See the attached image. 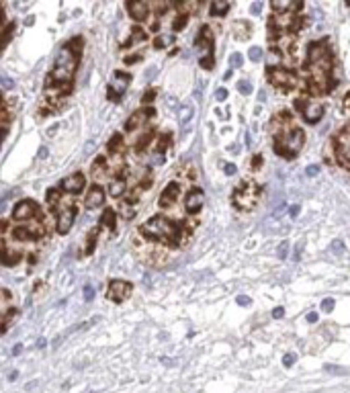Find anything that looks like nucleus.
<instances>
[{
	"label": "nucleus",
	"mask_w": 350,
	"mask_h": 393,
	"mask_svg": "<svg viewBox=\"0 0 350 393\" xmlns=\"http://www.w3.org/2000/svg\"><path fill=\"white\" fill-rule=\"evenodd\" d=\"M139 231L149 238V240H156V242H162V244H172L177 246L181 242V227L177 223H172L168 217L164 215H156L152 219H147Z\"/></svg>",
	"instance_id": "f257e3e1"
},
{
	"label": "nucleus",
	"mask_w": 350,
	"mask_h": 393,
	"mask_svg": "<svg viewBox=\"0 0 350 393\" xmlns=\"http://www.w3.org/2000/svg\"><path fill=\"white\" fill-rule=\"evenodd\" d=\"M76 64H78V56L72 51L70 45H64L62 51H60L58 58H56V64H54L49 76H47V88H49V86H58V84L68 88V84H70L72 78H74Z\"/></svg>",
	"instance_id": "f03ea898"
},
{
	"label": "nucleus",
	"mask_w": 350,
	"mask_h": 393,
	"mask_svg": "<svg viewBox=\"0 0 350 393\" xmlns=\"http://www.w3.org/2000/svg\"><path fill=\"white\" fill-rule=\"evenodd\" d=\"M303 142H305V134L301 127H291L287 131H283L281 138L277 140V154L285 156V158H293L297 156V152L303 148Z\"/></svg>",
	"instance_id": "7ed1b4c3"
},
{
	"label": "nucleus",
	"mask_w": 350,
	"mask_h": 393,
	"mask_svg": "<svg viewBox=\"0 0 350 393\" xmlns=\"http://www.w3.org/2000/svg\"><path fill=\"white\" fill-rule=\"evenodd\" d=\"M260 197V187L254 180H244L236 191H234V205L242 211L252 209Z\"/></svg>",
	"instance_id": "20e7f679"
},
{
	"label": "nucleus",
	"mask_w": 350,
	"mask_h": 393,
	"mask_svg": "<svg viewBox=\"0 0 350 393\" xmlns=\"http://www.w3.org/2000/svg\"><path fill=\"white\" fill-rule=\"evenodd\" d=\"M295 107L301 111V115H303V119H305L307 123H317V121L321 119V115H323V107H321L319 102L311 100V98H307V100H297Z\"/></svg>",
	"instance_id": "39448f33"
},
{
	"label": "nucleus",
	"mask_w": 350,
	"mask_h": 393,
	"mask_svg": "<svg viewBox=\"0 0 350 393\" xmlns=\"http://www.w3.org/2000/svg\"><path fill=\"white\" fill-rule=\"evenodd\" d=\"M129 82H131V76H129V74H125V72H115V74H113L111 88H109V100L119 102L121 96H123V92L127 90Z\"/></svg>",
	"instance_id": "423d86ee"
},
{
	"label": "nucleus",
	"mask_w": 350,
	"mask_h": 393,
	"mask_svg": "<svg viewBox=\"0 0 350 393\" xmlns=\"http://www.w3.org/2000/svg\"><path fill=\"white\" fill-rule=\"evenodd\" d=\"M131 295V285L127 281H111L109 285V291H107V297L115 303H121L125 301L127 297Z\"/></svg>",
	"instance_id": "0eeeda50"
},
{
	"label": "nucleus",
	"mask_w": 350,
	"mask_h": 393,
	"mask_svg": "<svg viewBox=\"0 0 350 393\" xmlns=\"http://www.w3.org/2000/svg\"><path fill=\"white\" fill-rule=\"evenodd\" d=\"M268 76H270V82H272L274 86H279V88H293V86H297V78H295L291 72H287V70L270 68Z\"/></svg>",
	"instance_id": "6e6552de"
},
{
	"label": "nucleus",
	"mask_w": 350,
	"mask_h": 393,
	"mask_svg": "<svg viewBox=\"0 0 350 393\" xmlns=\"http://www.w3.org/2000/svg\"><path fill=\"white\" fill-rule=\"evenodd\" d=\"M179 197H181V185H179V182H170V185L162 191V195H160V199H158V205L164 207V209H168V207H172L174 203H177Z\"/></svg>",
	"instance_id": "1a4fd4ad"
},
{
	"label": "nucleus",
	"mask_w": 350,
	"mask_h": 393,
	"mask_svg": "<svg viewBox=\"0 0 350 393\" xmlns=\"http://www.w3.org/2000/svg\"><path fill=\"white\" fill-rule=\"evenodd\" d=\"M39 213V207L35 201H21L15 209H13V217L17 221H25V219H31L33 215Z\"/></svg>",
	"instance_id": "9d476101"
},
{
	"label": "nucleus",
	"mask_w": 350,
	"mask_h": 393,
	"mask_svg": "<svg viewBox=\"0 0 350 393\" xmlns=\"http://www.w3.org/2000/svg\"><path fill=\"white\" fill-rule=\"evenodd\" d=\"M336 156H338V162H342V166L350 168V131H344V134L338 138Z\"/></svg>",
	"instance_id": "9b49d317"
},
{
	"label": "nucleus",
	"mask_w": 350,
	"mask_h": 393,
	"mask_svg": "<svg viewBox=\"0 0 350 393\" xmlns=\"http://www.w3.org/2000/svg\"><path fill=\"white\" fill-rule=\"evenodd\" d=\"M84 185H86V178H84L82 172H76V174L62 180V189L68 191V193H80L84 189Z\"/></svg>",
	"instance_id": "f8f14e48"
},
{
	"label": "nucleus",
	"mask_w": 350,
	"mask_h": 393,
	"mask_svg": "<svg viewBox=\"0 0 350 393\" xmlns=\"http://www.w3.org/2000/svg\"><path fill=\"white\" fill-rule=\"evenodd\" d=\"M195 45L201 54H209L211 56V49H213V37H211V31L209 27H203L201 29V35L195 39Z\"/></svg>",
	"instance_id": "ddd939ff"
},
{
	"label": "nucleus",
	"mask_w": 350,
	"mask_h": 393,
	"mask_svg": "<svg viewBox=\"0 0 350 393\" xmlns=\"http://www.w3.org/2000/svg\"><path fill=\"white\" fill-rule=\"evenodd\" d=\"M328 58V43L326 41H317V43H311L309 45V51H307V62L309 64H315L319 60Z\"/></svg>",
	"instance_id": "4468645a"
},
{
	"label": "nucleus",
	"mask_w": 350,
	"mask_h": 393,
	"mask_svg": "<svg viewBox=\"0 0 350 393\" xmlns=\"http://www.w3.org/2000/svg\"><path fill=\"white\" fill-rule=\"evenodd\" d=\"M154 115H156V111H154L152 107H147L145 111H137V113L131 115V119L125 123V129H127V131H135L145 119H149V117H154Z\"/></svg>",
	"instance_id": "2eb2a0df"
},
{
	"label": "nucleus",
	"mask_w": 350,
	"mask_h": 393,
	"mask_svg": "<svg viewBox=\"0 0 350 393\" xmlns=\"http://www.w3.org/2000/svg\"><path fill=\"white\" fill-rule=\"evenodd\" d=\"M105 203V191L96 185V187H92L90 191H88V195H86V199H84V205H86V209H96V207H101Z\"/></svg>",
	"instance_id": "dca6fc26"
},
{
	"label": "nucleus",
	"mask_w": 350,
	"mask_h": 393,
	"mask_svg": "<svg viewBox=\"0 0 350 393\" xmlns=\"http://www.w3.org/2000/svg\"><path fill=\"white\" fill-rule=\"evenodd\" d=\"M74 217H76V213H74V209H62L60 211V215H58V231L60 233H68L70 231V227H72V223H74Z\"/></svg>",
	"instance_id": "f3484780"
},
{
	"label": "nucleus",
	"mask_w": 350,
	"mask_h": 393,
	"mask_svg": "<svg viewBox=\"0 0 350 393\" xmlns=\"http://www.w3.org/2000/svg\"><path fill=\"white\" fill-rule=\"evenodd\" d=\"M39 235H43V225H25V227H17L15 229V238H19V240H35V238H39Z\"/></svg>",
	"instance_id": "a211bd4d"
},
{
	"label": "nucleus",
	"mask_w": 350,
	"mask_h": 393,
	"mask_svg": "<svg viewBox=\"0 0 350 393\" xmlns=\"http://www.w3.org/2000/svg\"><path fill=\"white\" fill-rule=\"evenodd\" d=\"M185 207L189 213H197L201 207H203V193L197 189V191H191L189 197L185 199Z\"/></svg>",
	"instance_id": "6ab92c4d"
},
{
	"label": "nucleus",
	"mask_w": 350,
	"mask_h": 393,
	"mask_svg": "<svg viewBox=\"0 0 350 393\" xmlns=\"http://www.w3.org/2000/svg\"><path fill=\"white\" fill-rule=\"evenodd\" d=\"M127 11L131 13V17L135 21H143L147 15H149V5L147 3H129L127 5Z\"/></svg>",
	"instance_id": "aec40b11"
},
{
	"label": "nucleus",
	"mask_w": 350,
	"mask_h": 393,
	"mask_svg": "<svg viewBox=\"0 0 350 393\" xmlns=\"http://www.w3.org/2000/svg\"><path fill=\"white\" fill-rule=\"evenodd\" d=\"M109 154L111 156H117L121 160V154H123V136L121 134H115L111 140H109Z\"/></svg>",
	"instance_id": "412c9836"
},
{
	"label": "nucleus",
	"mask_w": 350,
	"mask_h": 393,
	"mask_svg": "<svg viewBox=\"0 0 350 393\" xmlns=\"http://www.w3.org/2000/svg\"><path fill=\"white\" fill-rule=\"evenodd\" d=\"M107 176V160L103 156H98L92 164V178L94 180H103Z\"/></svg>",
	"instance_id": "4be33fe9"
},
{
	"label": "nucleus",
	"mask_w": 350,
	"mask_h": 393,
	"mask_svg": "<svg viewBox=\"0 0 350 393\" xmlns=\"http://www.w3.org/2000/svg\"><path fill=\"white\" fill-rule=\"evenodd\" d=\"M145 31L143 29H139V27H135V29H131V35H129V39L123 43V47H129V45H135V43H141V41H145Z\"/></svg>",
	"instance_id": "5701e85b"
},
{
	"label": "nucleus",
	"mask_w": 350,
	"mask_h": 393,
	"mask_svg": "<svg viewBox=\"0 0 350 393\" xmlns=\"http://www.w3.org/2000/svg\"><path fill=\"white\" fill-rule=\"evenodd\" d=\"M209 11H211L213 17H223V15L230 11V3H226V0H215Z\"/></svg>",
	"instance_id": "b1692460"
},
{
	"label": "nucleus",
	"mask_w": 350,
	"mask_h": 393,
	"mask_svg": "<svg viewBox=\"0 0 350 393\" xmlns=\"http://www.w3.org/2000/svg\"><path fill=\"white\" fill-rule=\"evenodd\" d=\"M19 258H21V256H19L17 252H11L9 246L3 248V262H5V267H13L15 262H19Z\"/></svg>",
	"instance_id": "393cba45"
},
{
	"label": "nucleus",
	"mask_w": 350,
	"mask_h": 393,
	"mask_svg": "<svg viewBox=\"0 0 350 393\" xmlns=\"http://www.w3.org/2000/svg\"><path fill=\"white\" fill-rule=\"evenodd\" d=\"M193 115H195V109H193V104H185V107L179 111V119H181V125H187V123L193 119Z\"/></svg>",
	"instance_id": "a878e982"
},
{
	"label": "nucleus",
	"mask_w": 350,
	"mask_h": 393,
	"mask_svg": "<svg viewBox=\"0 0 350 393\" xmlns=\"http://www.w3.org/2000/svg\"><path fill=\"white\" fill-rule=\"evenodd\" d=\"M125 189H127V185H125V180H121V178H117V180H113V182L109 185V191H111L113 197H121V195L125 193Z\"/></svg>",
	"instance_id": "bb28decb"
},
{
	"label": "nucleus",
	"mask_w": 350,
	"mask_h": 393,
	"mask_svg": "<svg viewBox=\"0 0 350 393\" xmlns=\"http://www.w3.org/2000/svg\"><path fill=\"white\" fill-rule=\"evenodd\" d=\"M101 223H103V225H107V227H111V229H115V225H117L115 211H113V209H107V211L103 213V217H101Z\"/></svg>",
	"instance_id": "cd10ccee"
},
{
	"label": "nucleus",
	"mask_w": 350,
	"mask_h": 393,
	"mask_svg": "<svg viewBox=\"0 0 350 393\" xmlns=\"http://www.w3.org/2000/svg\"><path fill=\"white\" fill-rule=\"evenodd\" d=\"M289 9H293V5L289 3V0H272V11L274 13H287Z\"/></svg>",
	"instance_id": "c85d7f7f"
},
{
	"label": "nucleus",
	"mask_w": 350,
	"mask_h": 393,
	"mask_svg": "<svg viewBox=\"0 0 350 393\" xmlns=\"http://www.w3.org/2000/svg\"><path fill=\"white\" fill-rule=\"evenodd\" d=\"M187 21H189V15H185V13H179V17L174 19V23H172V29H174V31L183 29V27L187 25Z\"/></svg>",
	"instance_id": "c756f323"
},
{
	"label": "nucleus",
	"mask_w": 350,
	"mask_h": 393,
	"mask_svg": "<svg viewBox=\"0 0 350 393\" xmlns=\"http://www.w3.org/2000/svg\"><path fill=\"white\" fill-rule=\"evenodd\" d=\"M172 41H174V35H160V37L154 41V47L160 49V47H166V45L172 43Z\"/></svg>",
	"instance_id": "7c9ffc66"
},
{
	"label": "nucleus",
	"mask_w": 350,
	"mask_h": 393,
	"mask_svg": "<svg viewBox=\"0 0 350 393\" xmlns=\"http://www.w3.org/2000/svg\"><path fill=\"white\" fill-rule=\"evenodd\" d=\"M96 235H98V229H92L90 235H88V246H86V254H90L96 246Z\"/></svg>",
	"instance_id": "2f4dec72"
},
{
	"label": "nucleus",
	"mask_w": 350,
	"mask_h": 393,
	"mask_svg": "<svg viewBox=\"0 0 350 393\" xmlns=\"http://www.w3.org/2000/svg\"><path fill=\"white\" fill-rule=\"evenodd\" d=\"M248 58H250L252 62H260V60H262V49H260V47H256V45H254V47H250Z\"/></svg>",
	"instance_id": "473e14b6"
},
{
	"label": "nucleus",
	"mask_w": 350,
	"mask_h": 393,
	"mask_svg": "<svg viewBox=\"0 0 350 393\" xmlns=\"http://www.w3.org/2000/svg\"><path fill=\"white\" fill-rule=\"evenodd\" d=\"M238 90H240L242 94H250V92H252V84H250L248 80H240V82H238Z\"/></svg>",
	"instance_id": "72a5a7b5"
},
{
	"label": "nucleus",
	"mask_w": 350,
	"mask_h": 393,
	"mask_svg": "<svg viewBox=\"0 0 350 393\" xmlns=\"http://www.w3.org/2000/svg\"><path fill=\"white\" fill-rule=\"evenodd\" d=\"M242 62H244L242 54H232V56H230V66H234V68H240V66H242Z\"/></svg>",
	"instance_id": "f704fd0d"
},
{
	"label": "nucleus",
	"mask_w": 350,
	"mask_h": 393,
	"mask_svg": "<svg viewBox=\"0 0 350 393\" xmlns=\"http://www.w3.org/2000/svg\"><path fill=\"white\" fill-rule=\"evenodd\" d=\"M287 254H289V242H281V244H279V258L285 260Z\"/></svg>",
	"instance_id": "c9c22d12"
},
{
	"label": "nucleus",
	"mask_w": 350,
	"mask_h": 393,
	"mask_svg": "<svg viewBox=\"0 0 350 393\" xmlns=\"http://www.w3.org/2000/svg\"><path fill=\"white\" fill-rule=\"evenodd\" d=\"M201 66H203L205 70H211V68H213V56H203V58H201Z\"/></svg>",
	"instance_id": "e433bc0d"
},
{
	"label": "nucleus",
	"mask_w": 350,
	"mask_h": 393,
	"mask_svg": "<svg viewBox=\"0 0 350 393\" xmlns=\"http://www.w3.org/2000/svg\"><path fill=\"white\" fill-rule=\"evenodd\" d=\"M330 250H332V252H336V254H340V252L344 250V242H342V240H334V242H332V246H330Z\"/></svg>",
	"instance_id": "4c0bfd02"
},
{
	"label": "nucleus",
	"mask_w": 350,
	"mask_h": 393,
	"mask_svg": "<svg viewBox=\"0 0 350 393\" xmlns=\"http://www.w3.org/2000/svg\"><path fill=\"white\" fill-rule=\"evenodd\" d=\"M334 305H336V303H334V299H330V297H328V299H323V301H321V309H323V311H326V313H330V311H332V309H334Z\"/></svg>",
	"instance_id": "58836bf2"
},
{
	"label": "nucleus",
	"mask_w": 350,
	"mask_h": 393,
	"mask_svg": "<svg viewBox=\"0 0 350 393\" xmlns=\"http://www.w3.org/2000/svg\"><path fill=\"white\" fill-rule=\"evenodd\" d=\"M328 373H334V375H344L346 373V369H342V366H334V364H326L323 366Z\"/></svg>",
	"instance_id": "ea45409f"
},
{
	"label": "nucleus",
	"mask_w": 350,
	"mask_h": 393,
	"mask_svg": "<svg viewBox=\"0 0 350 393\" xmlns=\"http://www.w3.org/2000/svg\"><path fill=\"white\" fill-rule=\"evenodd\" d=\"M154 96H156V90H154V88H149V90H147V92L143 94V98H141V102H143V104H149V102L154 100Z\"/></svg>",
	"instance_id": "a19ab883"
},
{
	"label": "nucleus",
	"mask_w": 350,
	"mask_h": 393,
	"mask_svg": "<svg viewBox=\"0 0 350 393\" xmlns=\"http://www.w3.org/2000/svg\"><path fill=\"white\" fill-rule=\"evenodd\" d=\"M84 299H86V301H92V299H94V287H92V285H86V287H84Z\"/></svg>",
	"instance_id": "79ce46f5"
},
{
	"label": "nucleus",
	"mask_w": 350,
	"mask_h": 393,
	"mask_svg": "<svg viewBox=\"0 0 350 393\" xmlns=\"http://www.w3.org/2000/svg\"><path fill=\"white\" fill-rule=\"evenodd\" d=\"M215 98H217L219 102L228 100V90H226V88H217V92H215Z\"/></svg>",
	"instance_id": "37998d69"
},
{
	"label": "nucleus",
	"mask_w": 350,
	"mask_h": 393,
	"mask_svg": "<svg viewBox=\"0 0 350 393\" xmlns=\"http://www.w3.org/2000/svg\"><path fill=\"white\" fill-rule=\"evenodd\" d=\"M295 360H297V356L289 352V354H285V358H283V364H285V366H293V362H295Z\"/></svg>",
	"instance_id": "c03bdc74"
},
{
	"label": "nucleus",
	"mask_w": 350,
	"mask_h": 393,
	"mask_svg": "<svg viewBox=\"0 0 350 393\" xmlns=\"http://www.w3.org/2000/svg\"><path fill=\"white\" fill-rule=\"evenodd\" d=\"M250 13H252V15H260V13H262V3H254V5L250 7Z\"/></svg>",
	"instance_id": "a18cd8bd"
},
{
	"label": "nucleus",
	"mask_w": 350,
	"mask_h": 393,
	"mask_svg": "<svg viewBox=\"0 0 350 393\" xmlns=\"http://www.w3.org/2000/svg\"><path fill=\"white\" fill-rule=\"evenodd\" d=\"M305 174H307V176H317V174H319V166H307Z\"/></svg>",
	"instance_id": "49530a36"
},
{
	"label": "nucleus",
	"mask_w": 350,
	"mask_h": 393,
	"mask_svg": "<svg viewBox=\"0 0 350 393\" xmlns=\"http://www.w3.org/2000/svg\"><path fill=\"white\" fill-rule=\"evenodd\" d=\"M56 201H58V191H49V193H47V203H49V205H56Z\"/></svg>",
	"instance_id": "de8ad7c7"
},
{
	"label": "nucleus",
	"mask_w": 350,
	"mask_h": 393,
	"mask_svg": "<svg viewBox=\"0 0 350 393\" xmlns=\"http://www.w3.org/2000/svg\"><path fill=\"white\" fill-rule=\"evenodd\" d=\"M3 88H5V90H9V88H13V80H11L9 76H3Z\"/></svg>",
	"instance_id": "09e8293b"
},
{
	"label": "nucleus",
	"mask_w": 350,
	"mask_h": 393,
	"mask_svg": "<svg viewBox=\"0 0 350 393\" xmlns=\"http://www.w3.org/2000/svg\"><path fill=\"white\" fill-rule=\"evenodd\" d=\"M94 152V142L90 140V142H86V146H84V154H92Z\"/></svg>",
	"instance_id": "8fccbe9b"
},
{
	"label": "nucleus",
	"mask_w": 350,
	"mask_h": 393,
	"mask_svg": "<svg viewBox=\"0 0 350 393\" xmlns=\"http://www.w3.org/2000/svg\"><path fill=\"white\" fill-rule=\"evenodd\" d=\"M223 170H226V174H230V176H232V174H236V170H238V168H236V164H226V168H223Z\"/></svg>",
	"instance_id": "3c124183"
},
{
	"label": "nucleus",
	"mask_w": 350,
	"mask_h": 393,
	"mask_svg": "<svg viewBox=\"0 0 350 393\" xmlns=\"http://www.w3.org/2000/svg\"><path fill=\"white\" fill-rule=\"evenodd\" d=\"M238 305H248L250 303V297H246V295H238Z\"/></svg>",
	"instance_id": "603ef678"
},
{
	"label": "nucleus",
	"mask_w": 350,
	"mask_h": 393,
	"mask_svg": "<svg viewBox=\"0 0 350 393\" xmlns=\"http://www.w3.org/2000/svg\"><path fill=\"white\" fill-rule=\"evenodd\" d=\"M283 316H285V309H283V307H277V309L272 311V318H274V320H281Z\"/></svg>",
	"instance_id": "864d4df0"
},
{
	"label": "nucleus",
	"mask_w": 350,
	"mask_h": 393,
	"mask_svg": "<svg viewBox=\"0 0 350 393\" xmlns=\"http://www.w3.org/2000/svg\"><path fill=\"white\" fill-rule=\"evenodd\" d=\"M299 211H301V207H299V205H293V207L289 209V215H291V217H297V215H299Z\"/></svg>",
	"instance_id": "5fc2aeb1"
},
{
	"label": "nucleus",
	"mask_w": 350,
	"mask_h": 393,
	"mask_svg": "<svg viewBox=\"0 0 350 393\" xmlns=\"http://www.w3.org/2000/svg\"><path fill=\"white\" fill-rule=\"evenodd\" d=\"M156 72H158V68L154 66V68H149V72H145V80H152L154 76H156Z\"/></svg>",
	"instance_id": "6e6d98bb"
},
{
	"label": "nucleus",
	"mask_w": 350,
	"mask_h": 393,
	"mask_svg": "<svg viewBox=\"0 0 350 393\" xmlns=\"http://www.w3.org/2000/svg\"><path fill=\"white\" fill-rule=\"evenodd\" d=\"M154 164H164V154H154Z\"/></svg>",
	"instance_id": "4d7b16f0"
},
{
	"label": "nucleus",
	"mask_w": 350,
	"mask_h": 393,
	"mask_svg": "<svg viewBox=\"0 0 350 393\" xmlns=\"http://www.w3.org/2000/svg\"><path fill=\"white\" fill-rule=\"evenodd\" d=\"M307 322H309V324H315V322H317V313H315V311H309V313H307Z\"/></svg>",
	"instance_id": "13d9d810"
},
{
	"label": "nucleus",
	"mask_w": 350,
	"mask_h": 393,
	"mask_svg": "<svg viewBox=\"0 0 350 393\" xmlns=\"http://www.w3.org/2000/svg\"><path fill=\"white\" fill-rule=\"evenodd\" d=\"M260 162H262V156H254V160H252V168H258V166H260Z\"/></svg>",
	"instance_id": "bf43d9fd"
},
{
	"label": "nucleus",
	"mask_w": 350,
	"mask_h": 393,
	"mask_svg": "<svg viewBox=\"0 0 350 393\" xmlns=\"http://www.w3.org/2000/svg\"><path fill=\"white\" fill-rule=\"evenodd\" d=\"M21 352H23V344H15V346H13V354L17 356V354H21Z\"/></svg>",
	"instance_id": "052dcab7"
},
{
	"label": "nucleus",
	"mask_w": 350,
	"mask_h": 393,
	"mask_svg": "<svg viewBox=\"0 0 350 393\" xmlns=\"http://www.w3.org/2000/svg\"><path fill=\"white\" fill-rule=\"evenodd\" d=\"M45 344H47L45 338H39V340H37V348H45Z\"/></svg>",
	"instance_id": "680f3d73"
},
{
	"label": "nucleus",
	"mask_w": 350,
	"mask_h": 393,
	"mask_svg": "<svg viewBox=\"0 0 350 393\" xmlns=\"http://www.w3.org/2000/svg\"><path fill=\"white\" fill-rule=\"evenodd\" d=\"M166 102H168V107H174V104H177V100H174V96H168V100H166Z\"/></svg>",
	"instance_id": "e2e57ef3"
},
{
	"label": "nucleus",
	"mask_w": 350,
	"mask_h": 393,
	"mask_svg": "<svg viewBox=\"0 0 350 393\" xmlns=\"http://www.w3.org/2000/svg\"><path fill=\"white\" fill-rule=\"evenodd\" d=\"M39 158H47V150H45V148L39 150Z\"/></svg>",
	"instance_id": "0e129e2a"
},
{
	"label": "nucleus",
	"mask_w": 350,
	"mask_h": 393,
	"mask_svg": "<svg viewBox=\"0 0 350 393\" xmlns=\"http://www.w3.org/2000/svg\"><path fill=\"white\" fill-rule=\"evenodd\" d=\"M344 107H346V109H350V92H348V96L344 98Z\"/></svg>",
	"instance_id": "69168bd1"
},
{
	"label": "nucleus",
	"mask_w": 350,
	"mask_h": 393,
	"mask_svg": "<svg viewBox=\"0 0 350 393\" xmlns=\"http://www.w3.org/2000/svg\"><path fill=\"white\" fill-rule=\"evenodd\" d=\"M33 23H35V17H29V19L25 21V25H33Z\"/></svg>",
	"instance_id": "338daca9"
},
{
	"label": "nucleus",
	"mask_w": 350,
	"mask_h": 393,
	"mask_svg": "<svg viewBox=\"0 0 350 393\" xmlns=\"http://www.w3.org/2000/svg\"><path fill=\"white\" fill-rule=\"evenodd\" d=\"M17 375H19V373H15V371H13V373H11V377H9V381H15V379H17Z\"/></svg>",
	"instance_id": "774afa93"
}]
</instances>
